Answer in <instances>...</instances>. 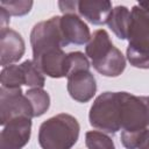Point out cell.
<instances>
[{"instance_id":"obj_1","label":"cell","mask_w":149,"mask_h":149,"mask_svg":"<svg viewBox=\"0 0 149 149\" xmlns=\"http://www.w3.org/2000/svg\"><path fill=\"white\" fill-rule=\"evenodd\" d=\"M85 51L92 66L105 77H118L126 69L125 56L114 47L105 29L95 30L91 35Z\"/></svg>"},{"instance_id":"obj_2","label":"cell","mask_w":149,"mask_h":149,"mask_svg":"<svg viewBox=\"0 0 149 149\" xmlns=\"http://www.w3.org/2000/svg\"><path fill=\"white\" fill-rule=\"evenodd\" d=\"M80 126L78 120L61 113L43 121L38 129V143L42 149H71L78 141Z\"/></svg>"},{"instance_id":"obj_3","label":"cell","mask_w":149,"mask_h":149,"mask_svg":"<svg viewBox=\"0 0 149 149\" xmlns=\"http://www.w3.org/2000/svg\"><path fill=\"white\" fill-rule=\"evenodd\" d=\"M127 59L134 68L149 69V13L139 5L130 9Z\"/></svg>"},{"instance_id":"obj_4","label":"cell","mask_w":149,"mask_h":149,"mask_svg":"<svg viewBox=\"0 0 149 149\" xmlns=\"http://www.w3.org/2000/svg\"><path fill=\"white\" fill-rule=\"evenodd\" d=\"M90 125L108 134L121 130L120 92H104L95 98L88 113Z\"/></svg>"},{"instance_id":"obj_5","label":"cell","mask_w":149,"mask_h":149,"mask_svg":"<svg viewBox=\"0 0 149 149\" xmlns=\"http://www.w3.org/2000/svg\"><path fill=\"white\" fill-rule=\"evenodd\" d=\"M61 16H52L49 20L36 23L30 33V44L33 56L52 50L63 49L65 45L59 24Z\"/></svg>"},{"instance_id":"obj_6","label":"cell","mask_w":149,"mask_h":149,"mask_svg":"<svg viewBox=\"0 0 149 149\" xmlns=\"http://www.w3.org/2000/svg\"><path fill=\"white\" fill-rule=\"evenodd\" d=\"M121 98V132H136L147 129L149 116L144 97H137L128 92H120Z\"/></svg>"},{"instance_id":"obj_7","label":"cell","mask_w":149,"mask_h":149,"mask_svg":"<svg viewBox=\"0 0 149 149\" xmlns=\"http://www.w3.org/2000/svg\"><path fill=\"white\" fill-rule=\"evenodd\" d=\"M20 116L34 118L31 105L23 94L21 87L8 88L0 87V123L1 126L7 125L10 120Z\"/></svg>"},{"instance_id":"obj_8","label":"cell","mask_w":149,"mask_h":149,"mask_svg":"<svg viewBox=\"0 0 149 149\" xmlns=\"http://www.w3.org/2000/svg\"><path fill=\"white\" fill-rule=\"evenodd\" d=\"M31 135V119L20 116L3 126L0 134V149H22Z\"/></svg>"},{"instance_id":"obj_9","label":"cell","mask_w":149,"mask_h":149,"mask_svg":"<svg viewBox=\"0 0 149 149\" xmlns=\"http://www.w3.org/2000/svg\"><path fill=\"white\" fill-rule=\"evenodd\" d=\"M33 61L43 74L51 78L69 76V57L63 49H52L33 56Z\"/></svg>"},{"instance_id":"obj_10","label":"cell","mask_w":149,"mask_h":149,"mask_svg":"<svg viewBox=\"0 0 149 149\" xmlns=\"http://www.w3.org/2000/svg\"><path fill=\"white\" fill-rule=\"evenodd\" d=\"M26 51L22 36L12 28L0 29V64L2 68L19 62Z\"/></svg>"},{"instance_id":"obj_11","label":"cell","mask_w":149,"mask_h":149,"mask_svg":"<svg viewBox=\"0 0 149 149\" xmlns=\"http://www.w3.org/2000/svg\"><path fill=\"white\" fill-rule=\"evenodd\" d=\"M68 92L78 102L90 101L97 92V81L90 70L77 71L68 76Z\"/></svg>"},{"instance_id":"obj_12","label":"cell","mask_w":149,"mask_h":149,"mask_svg":"<svg viewBox=\"0 0 149 149\" xmlns=\"http://www.w3.org/2000/svg\"><path fill=\"white\" fill-rule=\"evenodd\" d=\"M62 35L65 45H83L88 43L91 33L88 26L77 14H63L59 20Z\"/></svg>"},{"instance_id":"obj_13","label":"cell","mask_w":149,"mask_h":149,"mask_svg":"<svg viewBox=\"0 0 149 149\" xmlns=\"http://www.w3.org/2000/svg\"><path fill=\"white\" fill-rule=\"evenodd\" d=\"M112 9V3L108 0H81L78 1L77 15L92 24L101 26L107 23Z\"/></svg>"},{"instance_id":"obj_14","label":"cell","mask_w":149,"mask_h":149,"mask_svg":"<svg viewBox=\"0 0 149 149\" xmlns=\"http://www.w3.org/2000/svg\"><path fill=\"white\" fill-rule=\"evenodd\" d=\"M130 23V10L126 6H116L112 9L107 26L120 40H127Z\"/></svg>"},{"instance_id":"obj_15","label":"cell","mask_w":149,"mask_h":149,"mask_svg":"<svg viewBox=\"0 0 149 149\" xmlns=\"http://www.w3.org/2000/svg\"><path fill=\"white\" fill-rule=\"evenodd\" d=\"M26 97L28 98L33 112H34V118L43 115L50 107V95L47 91L43 88H29L26 93Z\"/></svg>"},{"instance_id":"obj_16","label":"cell","mask_w":149,"mask_h":149,"mask_svg":"<svg viewBox=\"0 0 149 149\" xmlns=\"http://www.w3.org/2000/svg\"><path fill=\"white\" fill-rule=\"evenodd\" d=\"M0 81L1 86L8 88H17L24 85V73L21 64L5 66L0 73Z\"/></svg>"},{"instance_id":"obj_17","label":"cell","mask_w":149,"mask_h":149,"mask_svg":"<svg viewBox=\"0 0 149 149\" xmlns=\"http://www.w3.org/2000/svg\"><path fill=\"white\" fill-rule=\"evenodd\" d=\"M21 66L24 73V85L29 86L30 88H43L45 79L41 70L34 63V61H24L23 63H21Z\"/></svg>"},{"instance_id":"obj_18","label":"cell","mask_w":149,"mask_h":149,"mask_svg":"<svg viewBox=\"0 0 149 149\" xmlns=\"http://www.w3.org/2000/svg\"><path fill=\"white\" fill-rule=\"evenodd\" d=\"M85 144L87 149H115L113 140L99 130H90L85 134Z\"/></svg>"},{"instance_id":"obj_19","label":"cell","mask_w":149,"mask_h":149,"mask_svg":"<svg viewBox=\"0 0 149 149\" xmlns=\"http://www.w3.org/2000/svg\"><path fill=\"white\" fill-rule=\"evenodd\" d=\"M34 2L30 0H2L0 7L5 8L9 15L23 16L28 14L33 7Z\"/></svg>"},{"instance_id":"obj_20","label":"cell","mask_w":149,"mask_h":149,"mask_svg":"<svg viewBox=\"0 0 149 149\" xmlns=\"http://www.w3.org/2000/svg\"><path fill=\"white\" fill-rule=\"evenodd\" d=\"M69 57V74L83 71V70H90V62L86 55H84L80 51H72L68 54Z\"/></svg>"},{"instance_id":"obj_21","label":"cell","mask_w":149,"mask_h":149,"mask_svg":"<svg viewBox=\"0 0 149 149\" xmlns=\"http://www.w3.org/2000/svg\"><path fill=\"white\" fill-rule=\"evenodd\" d=\"M78 1H58V7L63 14H77Z\"/></svg>"},{"instance_id":"obj_22","label":"cell","mask_w":149,"mask_h":149,"mask_svg":"<svg viewBox=\"0 0 149 149\" xmlns=\"http://www.w3.org/2000/svg\"><path fill=\"white\" fill-rule=\"evenodd\" d=\"M9 17H10V15L8 14V12L5 8L0 7V23H1V29L8 28L9 20H10Z\"/></svg>"},{"instance_id":"obj_23","label":"cell","mask_w":149,"mask_h":149,"mask_svg":"<svg viewBox=\"0 0 149 149\" xmlns=\"http://www.w3.org/2000/svg\"><path fill=\"white\" fill-rule=\"evenodd\" d=\"M137 149H149V129H147V132L143 136V140Z\"/></svg>"},{"instance_id":"obj_24","label":"cell","mask_w":149,"mask_h":149,"mask_svg":"<svg viewBox=\"0 0 149 149\" xmlns=\"http://www.w3.org/2000/svg\"><path fill=\"white\" fill-rule=\"evenodd\" d=\"M141 8H143L147 13H149V1H142V2H139L137 3Z\"/></svg>"},{"instance_id":"obj_25","label":"cell","mask_w":149,"mask_h":149,"mask_svg":"<svg viewBox=\"0 0 149 149\" xmlns=\"http://www.w3.org/2000/svg\"><path fill=\"white\" fill-rule=\"evenodd\" d=\"M144 101L147 105V111H148V116H149V97H144Z\"/></svg>"}]
</instances>
